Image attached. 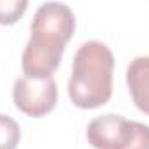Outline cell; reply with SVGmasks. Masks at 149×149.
Here are the masks:
<instances>
[{"mask_svg":"<svg viewBox=\"0 0 149 149\" xmlns=\"http://www.w3.org/2000/svg\"><path fill=\"white\" fill-rule=\"evenodd\" d=\"M114 56L111 49L97 40L85 42L74 52L68 95L76 108L95 109L113 95Z\"/></svg>","mask_w":149,"mask_h":149,"instance_id":"1","label":"cell"},{"mask_svg":"<svg viewBox=\"0 0 149 149\" xmlns=\"http://www.w3.org/2000/svg\"><path fill=\"white\" fill-rule=\"evenodd\" d=\"M87 141L94 149H149V125L108 113L88 123Z\"/></svg>","mask_w":149,"mask_h":149,"instance_id":"2","label":"cell"},{"mask_svg":"<svg viewBox=\"0 0 149 149\" xmlns=\"http://www.w3.org/2000/svg\"><path fill=\"white\" fill-rule=\"evenodd\" d=\"M76 28L73 10L63 2H45L38 7L31 21V37L28 42L64 50L66 43L71 40Z\"/></svg>","mask_w":149,"mask_h":149,"instance_id":"3","label":"cell"},{"mask_svg":"<svg viewBox=\"0 0 149 149\" xmlns=\"http://www.w3.org/2000/svg\"><path fill=\"white\" fill-rule=\"evenodd\" d=\"M12 99L16 108L30 118H42L57 104V83L52 76L31 78L19 76L14 81Z\"/></svg>","mask_w":149,"mask_h":149,"instance_id":"4","label":"cell"},{"mask_svg":"<svg viewBox=\"0 0 149 149\" xmlns=\"http://www.w3.org/2000/svg\"><path fill=\"white\" fill-rule=\"evenodd\" d=\"M127 85L135 108L149 116V56H139L130 61Z\"/></svg>","mask_w":149,"mask_h":149,"instance_id":"5","label":"cell"},{"mask_svg":"<svg viewBox=\"0 0 149 149\" xmlns=\"http://www.w3.org/2000/svg\"><path fill=\"white\" fill-rule=\"evenodd\" d=\"M21 141V128L16 120L0 113V149H16Z\"/></svg>","mask_w":149,"mask_h":149,"instance_id":"6","label":"cell"},{"mask_svg":"<svg viewBox=\"0 0 149 149\" xmlns=\"http://www.w3.org/2000/svg\"><path fill=\"white\" fill-rule=\"evenodd\" d=\"M28 0H0V24H16L26 12Z\"/></svg>","mask_w":149,"mask_h":149,"instance_id":"7","label":"cell"}]
</instances>
